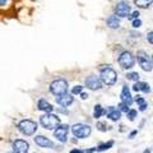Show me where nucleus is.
Returning <instances> with one entry per match:
<instances>
[{"instance_id": "nucleus-10", "label": "nucleus", "mask_w": 153, "mask_h": 153, "mask_svg": "<svg viewBox=\"0 0 153 153\" xmlns=\"http://www.w3.org/2000/svg\"><path fill=\"white\" fill-rule=\"evenodd\" d=\"M85 85L87 88L92 89V91H97L102 88V80L96 75H89L87 79H85Z\"/></svg>"}, {"instance_id": "nucleus-24", "label": "nucleus", "mask_w": 153, "mask_h": 153, "mask_svg": "<svg viewBox=\"0 0 153 153\" xmlns=\"http://www.w3.org/2000/svg\"><path fill=\"white\" fill-rule=\"evenodd\" d=\"M126 115H128V117H129V120L130 121H133L134 119L137 117V115H138V112L135 111V110H129V111L126 112Z\"/></svg>"}, {"instance_id": "nucleus-11", "label": "nucleus", "mask_w": 153, "mask_h": 153, "mask_svg": "<svg viewBox=\"0 0 153 153\" xmlns=\"http://www.w3.org/2000/svg\"><path fill=\"white\" fill-rule=\"evenodd\" d=\"M30 149V144L26 140L18 139L13 143V152L14 153H28Z\"/></svg>"}, {"instance_id": "nucleus-17", "label": "nucleus", "mask_w": 153, "mask_h": 153, "mask_svg": "<svg viewBox=\"0 0 153 153\" xmlns=\"http://www.w3.org/2000/svg\"><path fill=\"white\" fill-rule=\"evenodd\" d=\"M133 89L135 92H144V93H149L151 92V85L147 84L144 82H135L133 85Z\"/></svg>"}, {"instance_id": "nucleus-38", "label": "nucleus", "mask_w": 153, "mask_h": 153, "mask_svg": "<svg viewBox=\"0 0 153 153\" xmlns=\"http://www.w3.org/2000/svg\"><path fill=\"white\" fill-rule=\"evenodd\" d=\"M13 153H14V152H13Z\"/></svg>"}, {"instance_id": "nucleus-35", "label": "nucleus", "mask_w": 153, "mask_h": 153, "mask_svg": "<svg viewBox=\"0 0 153 153\" xmlns=\"http://www.w3.org/2000/svg\"><path fill=\"white\" fill-rule=\"evenodd\" d=\"M70 153H84L83 151H80V149H71Z\"/></svg>"}, {"instance_id": "nucleus-32", "label": "nucleus", "mask_w": 153, "mask_h": 153, "mask_svg": "<svg viewBox=\"0 0 153 153\" xmlns=\"http://www.w3.org/2000/svg\"><path fill=\"white\" fill-rule=\"evenodd\" d=\"M79 94H80V98H82V100H87V98H88V94H87V93H83V92H80Z\"/></svg>"}, {"instance_id": "nucleus-1", "label": "nucleus", "mask_w": 153, "mask_h": 153, "mask_svg": "<svg viewBox=\"0 0 153 153\" xmlns=\"http://www.w3.org/2000/svg\"><path fill=\"white\" fill-rule=\"evenodd\" d=\"M40 123L47 130H52V129H55L60 125V117L51 112H46L40 117Z\"/></svg>"}, {"instance_id": "nucleus-33", "label": "nucleus", "mask_w": 153, "mask_h": 153, "mask_svg": "<svg viewBox=\"0 0 153 153\" xmlns=\"http://www.w3.org/2000/svg\"><path fill=\"white\" fill-rule=\"evenodd\" d=\"M8 1H9V0H0V8H1V7H5Z\"/></svg>"}, {"instance_id": "nucleus-15", "label": "nucleus", "mask_w": 153, "mask_h": 153, "mask_svg": "<svg viewBox=\"0 0 153 153\" xmlns=\"http://www.w3.org/2000/svg\"><path fill=\"white\" fill-rule=\"evenodd\" d=\"M121 102L128 105V106H130L133 103V97H131V93L130 91H129L128 85H124L123 87V91H121Z\"/></svg>"}, {"instance_id": "nucleus-34", "label": "nucleus", "mask_w": 153, "mask_h": 153, "mask_svg": "<svg viewBox=\"0 0 153 153\" xmlns=\"http://www.w3.org/2000/svg\"><path fill=\"white\" fill-rule=\"evenodd\" d=\"M137 133H138L137 130H135V131H131V133H130V135H129V138H130V139H133V138L137 135Z\"/></svg>"}, {"instance_id": "nucleus-20", "label": "nucleus", "mask_w": 153, "mask_h": 153, "mask_svg": "<svg viewBox=\"0 0 153 153\" xmlns=\"http://www.w3.org/2000/svg\"><path fill=\"white\" fill-rule=\"evenodd\" d=\"M103 114H105V111H103V108H102L101 105H96L94 110H93V117L94 119H98V117H101Z\"/></svg>"}, {"instance_id": "nucleus-27", "label": "nucleus", "mask_w": 153, "mask_h": 153, "mask_svg": "<svg viewBox=\"0 0 153 153\" xmlns=\"http://www.w3.org/2000/svg\"><path fill=\"white\" fill-rule=\"evenodd\" d=\"M117 108L120 110V112H128L129 111V106H128V105H125V103H123V102L119 105Z\"/></svg>"}, {"instance_id": "nucleus-31", "label": "nucleus", "mask_w": 153, "mask_h": 153, "mask_svg": "<svg viewBox=\"0 0 153 153\" xmlns=\"http://www.w3.org/2000/svg\"><path fill=\"white\" fill-rule=\"evenodd\" d=\"M147 107H148V105H147V102H144V103H142V105H139V110H140V111H146V110H147Z\"/></svg>"}, {"instance_id": "nucleus-8", "label": "nucleus", "mask_w": 153, "mask_h": 153, "mask_svg": "<svg viewBox=\"0 0 153 153\" xmlns=\"http://www.w3.org/2000/svg\"><path fill=\"white\" fill-rule=\"evenodd\" d=\"M131 12V5L126 0H121L115 7V16L119 18H126Z\"/></svg>"}, {"instance_id": "nucleus-36", "label": "nucleus", "mask_w": 153, "mask_h": 153, "mask_svg": "<svg viewBox=\"0 0 153 153\" xmlns=\"http://www.w3.org/2000/svg\"><path fill=\"white\" fill-rule=\"evenodd\" d=\"M93 152H96V148H91V149L85 151V153H93Z\"/></svg>"}, {"instance_id": "nucleus-25", "label": "nucleus", "mask_w": 153, "mask_h": 153, "mask_svg": "<svg viewBox=\"0 0 153 153\" xmlns=\"http://www.w3.org/2000/svg\"><path fill=\"white\" fill-rule=\"evenodd\" d=\"M139 16H140V13H139V10H135V12H130V14L128 16V18L129 19H137V18H139Z\"/></svg>"}, {"instance_id": "nucleus-6", "label": "nucleus", "mask_w": 153, "mask_h": 153, "mask_svg": "<svg viewBox=\"0 0 153 153\" xmlns=\"http://www.w3.org/2000/svg\"><path fill=\"white\" fill-rule=\"evenodd\" d=\"M91 131H92V129H91L89 125L87 124H75V125L71 126V133H73V135L76 137V138H87L91 135Z\"/></svg>"}, {"instance_id": "nucleus-19", "label": "nucleus", "mask_w": 153, "mask_h": 153, "mask_svg": "<svg viewBox=\"0 0 153 153\" xmlns=\"http://www.w3.org/2000/svg\"><path fill=\"white\" fill-rule=\"evenodd\" d=\"M134 4L140 9H148L152 5V0H133Z\"/></svg>"}, {"instance_id": "nucleus-26", "label": "nucleus", "mask_w": 153, "mask_h": 153, "mask_svg": "<svg viewBox=\"0 0 153 153\" xmlns=\"http://www.w3.org/2000/svg\"><path fill=\"white\" fill-rule=\"evenodd\" d=\"M133 28H139V27H142V21L139 18H137V19H133Z\"/></svg>"}, {"instance_id": "nucleus-22", "label": "nucleus", "mask_w": 153, "mask_h": 153, "mask_svg": "<svg viewBox=\"0 0 153 153\" xmlns=\"http://www.w3.org/2000/svg\"><path fill=\"white\" fill-rule=\"evenodd\" d=\"M126 78H128V80L138 82V80H139V74H138L137 71H131V73H128V74H126Z\"/></svg>"}, {"instance_id": "nucleus-5", "label": "nucleus", "mask_w": 153, "mask_h": 153, "mask_svg": "<svg viewBox=\"0 0 153 153\" xmlns=\"http://www.w3.org/2000/svg\"><path fill=\"white\" fill-rule=\"evenodd\" d=\"M50 91H51V93L55 96L64 94L68 92V82H66L65 79H56L51 83Z\"/></svg>"}, {"instance_id": "nucleus-37", "label": "nucleus", "mask_w": 153, "mask_h": 153, "mask_svg": "<svg viewBox=\"0 0 153 153\" xmlns=\"http://www.w3.org/2000/svg\"><path fill=\"white\" fill-rule=\"evenodd\" d=\"M143 153H151V149H149V148H148V149H146V151L143 152Z\"/></svg>"}, {"instance_id": "nucleus-12", "label": "nucleus", "mask_w": 153, "mask_h": 153, "mask_svg": "<svg viewBox=\"0 0 153 153\" xmlns=\"http://www.w3.org/2000/svg\"><path fill=\"white\" fill-rule=\"evenodd\" d=\"M73 101H74L73 94H69V93H64V94L57 96V100H56V102L59 103L60 106H63V107L70 106V105L73 103Z\"/></svg>"}, {"instance_id": "nucleus-9", "label": "nucleus", "mask_w": 153, "mask_h": 153, "mask_svg": "<svg viewBox=\"0 0 153 153\" xmlns=\"http://www.w3.org/2000/svg\"><path fill=\"white\" fill-rule=\"evenodd\" d=\"M68 131H69V125H59L57 128H55L54 137L59 142L65 143L68 140Z\"/></svg>"}, {"instance_id": "nucleus-21", "label": "nucleus", "mask_w": 153, "mask_h": 153, "mask_svg": "<svg viewBox=\"0 0 153 153\" xmlns=\"http://www.w3.org/2000/svg\"><path fill=\"white\" fill-rule=\"evenodd\" d=\"M114 146V142L112 140H110L108 143H103V144H101V146H98L97 148H96V152H103V151H107V149H110Z\"/></svg>"}, {"instance_id": "nucleus-16", "label": "nucleus", "mask_w": 153, "mask_h": 153, "mask_svg": "<svg viewBox=\"0 0 153 153\" xmlns=\"http://www.w3.org/2000/svg\"><path fill=\"white\" fill-rule=\"evenodd\" d=\"M106 25L108 28H111V30H117V28L120 27V18L116 17L115 14L114 16H110L106 19Z\"/></svg>"}, {"instance_id": "nucleus-4", "label": "nucleus", "mask_w": 153, "mask_h": 153, "mask_svg": "<svg viewBox=\"0 0 153 153\" xmlns=\"http://www.w3.org/2000/svg\"><path fill=\"white\" fill-rule=\"evenodd\" d=\"M137 57H138V64L140 65V68L144 70V71H152V57L147 54L144 50H139L137 54Z\"/></svg>"}, {"instance_id": "nucleus-30", "label": "nucleus", "mask_w": 153, "mask_h": 153, "mask_svg": "<svg viewBox=\"0 0 153 153\" xmlns=\"http://www.w3.org/2000/svg\"><path fill=\"white\" fill-rule=\"evenodd\" d=\"M152 35H153L152 31H149V33H148V36H147V40H148V42H149L151 45L153 44V38H152Z\"/></svg>"}, {"instance_id": "nucleus-28", "label": "nucleus", "mask_w": 153, "mask_h": 153, "mask_svg": "<svg viewBox=\"0 0 153 153\" xmlns=\"http://www.w3.org/2000/svg\"><path fill=\"white\" fill-rule=\"evenodd\" d=\"M82 91H83L82 85H75V87L73 88V91H71V94H79Z\"/></svg>"}, {"instance_id": "nucleus-3", "label": "nucleus", "mask_w": 153, "mask_h": 153, "mask_svg": "<svg viewBox=\"0 0 153 153\" xmlns=\"http://www.w3.org/2000/svg\"><path fill=\"white\" fill-rule=\"evenodd\" d=\"M18 129L23 135L30 137V135H33V134L37 131L38 126H37V123L32 121V120H22L21 123H19Z\"/></svg>"}, {"instance_id": "nucleus-23", "label": "nucleus", "mask_w": 153, "mask_h": 153, "mask_svg": "<svg viewBox=\"0 0 153 153\" xmlns=\"http://www.w3.org/2000/svg\"><path fill=\"white\" fill-rule=\"evenodd\" d=\"M97 129H98L100 131H107V129H111V126H107L106 123L98 121V123H97Z\"/></svg>"}, {"instance_id": "nucleus-13", "label": "nucleus", "mask_w": 153, "mask_h": 153, "mask_svg": "<svg viewBox=\"0 0 153 153\" xmlns=\"http://www.w3.org/2000/svg\"><path fill=\"white\" fill-rule=\"evenodd\" d=\"M105 114H106L107 119H110V120H112V121H117L121 117V112H120V110L116 108V107H114V106L107 107V110L105 111Z\"/></svg>"}, {"instance_id": "nucleus-7", "label": "nucleus", "mask_w": 153, "mask_h": 153, "mask_svg": "<svg viewBox=\"0 0 153 153\" xmlns=\"http://www.w3.org/2000/svg\"><path fill=\"white\" fill-rule=\"evenodd\" d=\"M119 64L123 69H131L134 64H135V59H134V55L130 51H124L123 54L119 56Z\"/></svg>"}, {"instance_id": "nucleus-14", "label": "nucleus", "mask_w": 153, "mask_h": 153, "mask_svg": "<svg viewBox=\"0 0 153 153\" xmlns=\"http://www.w3.org/2000/svg\"><path fill=\"white\" fill-rule=\"evenodd\" d=\"M35 143L37 146L42 147V148H52L54 147V143H52L49 138H46L44 135H37L35 138Z\"/></svg>"}, {"instance_id": "nucleus-2", "label": "nucleus", "mask_w": 153, "mask_h": 153, "mask_svg": "<svg viewBox=\"0 0 153 153\" xmlns=\"http://www.w3.org/2000/svg\"><path fill=\"white\" fill-rule=\"evenodd\" d=\"M100 74H101V80L107 84V85H114L116 83V79H117V73L115 71L110 65H105L101 68V71H100Z\"/></svg>"}, {"instance_id": "nucleus-29", "label": "nucleus", "mask_w": 153, "mask_h": 153, "mask_svg": "<svg viewBox=\"0 0 153 153\" xmlns=\"http://www.w3.org/2000/svg\"><path fill=\"white\" fill-rule=\"evenodd\" d=\"M135 102H137L138 105H142V103H144L146 101H144V98H143V97H140V96H137V98H135Z\"/></svg>"}, {"instance_id": "nucleus-18", "label": "nucleus", "mask_w": 153, "mask_h": 153, "mask_svg": "<svg viewBox=\"0 0 153 153\" xmlns=\"http://www.w3.org/2000/svg\"><path fill=\"white\" fill-rule=\"evenodd\" d=\"M37 107H38V110L45 111V112H52V110H54L52 105H50L49 102L46 101V100H40V101H38Z\"/></svg>"}]
</instances>
